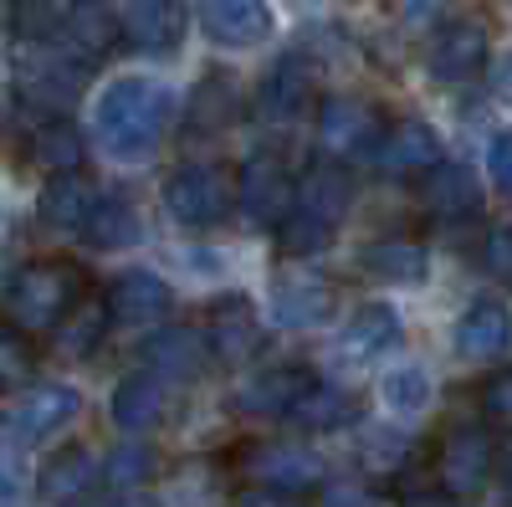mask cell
I'll use <instances>...</instances> for the list:
<instances>
[{"instance_id":"cell-1","label":"cell","mask_w":512,"mask_h":507,"mask_svg":"<svg viewBox=\"0 0 512 507\" xmlns=\"http://www.w3.org/2000/svg\"><path fill=\"white\" fill-rule=\"evenodd\" d=\"M169 123V93L154 77H118L113 88H103L98 108H93V129L98 144L113 159H144L159 149Z\"/></svg>"},{"instance_id":"cell-2","label":"cell","mask_w":512,"mask_h":507,"mask_svg":"<svg viewBox=\"0 0 512 507\" xmlns=\"http://www.w3.org/2000/svg\"><path fill=\"white\" fill-rule=\"evenodd\" d=\"M82 298V272L72 262H26L6 287V318L21 333H47Z\"/></svg>"},{"instance_id":"cell-3","label":"cell","mask_w":512,"mask_h":507,"mask_svg":"<svg viewBox=\"0 0 512 507\" xmlns=\"http://www.w3.org/2000/svg\"><path fill=\"white\" fill-rule=\"evenodd\" d=\"M236 205V180L216 164H190L180 175L164 180V210L175 226H190V231H205L231 216Z\"/></svg>"},{"instance_id":"cell-4","label":"cell","mask_w":512,"mask_h":507,"mask_svg":"<svg viewBox=\"0 0 512 507\" xmlns=\"http://www.w3.org/2000/svg\"><path fill=\"white\" fill-rule=\"evenodd\" d=\"M492 436L482 426H456L446 441H441V456H436V477H441V492L446 497H477L492 477Z\"/></svg>"},{"instance_id":"cell-5","label":"cell","mask_w":512,"mask_h":507,"mask_svg":"<svg viewBox=\"0 0 512 507\" xmlns=\"http://www.w3.org/2000/svg\"><path fill=\"white\" fill-rule=\"evenodd\" d=\"M379 129H384V118L364 98H328L318 108V144L328 154H344V159L364 154V149L379 144Z\"/></svg>"},{"instance_id":"cell-6","label":"cell","mask_w":512,"mask_h":507,"mask_svg":"<svg viewBox=\"0 0 512 507\" xmlns=\"http://www.w3.org/2000/svg\"><path fill=\"white\" fill-rule=\"evenodd\" d=\"M236 200H241L251 226H277L287 210H292V200H297V180L287 175L272 154H262V159L246 164V175L236 185Z\"/></svg>"},{"instance_id":"cell-7","label":"cell","mask_w":512,"mask_h":507,"mask_svg":"<svg viewBox=\"0 0 512 507\" xmlns=\"http://www.w3.org/2000/svg\"><path fill=\"white\" fill-rule=\"evenodd\" d=\"M118 31L134 52L169 57V52H180V41H185V11L175 0H134V6L118 16Z\"/></svg>"},{"instance_id":"cell-8","label":"cell","mask_w":512,"mask_h":507,"mask_svg":"<svg viewBox=\"0 0 512 507\" xmlns=\"http://www.w3.org/2000/svg\"><path fill=\"white\" fill-rule=\"evenodd\" d=\"M425 67L441 82H466L487 67V31L477 21H446L431 47H425Z\"/></svg>"},{"instance_id":"cell-9","label":"cell","mask_w":512,"mask_h":507,"mask_svg":"<svg viewBox=\"0 0 512 507\" xmlns=\"http://www.w3.org/2000/svg\"><path fill=\"white\" fill-rule=\"evenodd\" d=\"M251 477L277 492H308L323 482V456L297 441H267L251 451Z\"/></svg>"},{"instance_id":"cell-10","label":"cell","mask_w":512,"mask_h":507,"mask_svg":"<svg viewBox=\"0 0 512 507\" xmlns=\"http://www.w3.org/2000/svg\"><path fill=\"white\" fill-rule=\"evenodd\" d=\"M200 26L216 47H256L272 36L267 0H200Z\"/></svg>"},{"instance_id":"cell-11","label":"cell","mask_w":512,"mask_h":507,"mask_svg":"<svg viewBox=\"0 0 512 507\" xmlns=\"http://www.w3.org/2000/svg\"><path fill=\"white\" fill-rule=\"evenodd\" d=\"M103 308H108V318L123 323V328H144V323H159V318L169 313V287H164V277H154V272H144V267L118 272V277L108 282Z\"/></svg>"},{"instance_id":"cell-12","label":"cell","mask_w":512,"mask_h":507,"mask_svg":"<svg viewBox=\"0 0 512 507\" xmlns=\"http://www.w3.org/2000/svg\"><path fill=\"white\" fill-rule=\"evenodd\" d=\"M420 200L425 210H431L436 221H466V216H477L482 210V185L477 175L466 164H431L425 169V180H420Z\"/></svg>"},{"instance_id":"cell-13","label":"cell","mask_w":512,"mask_h":507,"mask_svg":"<svg viewBox=\"0 0 512 507\" xmlns=\"http://www.w3.org/2000/svg\"><path fill=\"white\" fill-rule=\"evenodd\" d=\"M77 390L72 385H41V390H31L16 410H11V441H21V446H31V441H47L52 431H62L67 420L77 415Z\"/></svg>"},{"instance_id":"cell-14","label":"cell","mask_w":512,"mask_h":507,"mask_svg":"<svg viewBox=\"0 0 512 507\" xmlns=\"http://www.w3.org/2000/svg\"><path fill=\"white\" fill-rule=\"evenodd\" d=\"M395 344H400V313H395L390 303H364V308L344 323L333 354L344 359V364H369V359H379L384 349H395Z\"/></svg>"},{"instance_id":"cell-15","label":"cell","mask_w":512,"mask_h":507,"mask_svg":"<svg viewBox=\"0 0 512 507\" xmlns=\"http://www.w3.org/2000/svg\"><path fill=\"white\" fill-rule=\"evenodd\" d=\"M62 31H67V47H72V62L77 67H98L123 41L118 16L103 6V0H77V6L67 11V21H62Z\"/></svg>"},{"instance_id":"cell-16","label":"cell","mask_w":512,"mask_h":507,"mask_svg":"<svg viewBox=\"0 0 512 507\" xmlns=\"http://www.w3.org/2000/svg\"><path fill=\"white\" fill-rule=\"evenodd\" d=\"M333 313V292L313 272H287L272 282V318L282 328H313Z\"/></svg>"},{"instance_id":"cell-17","label":"cell","mask_w":512,"mask_h":507,"mask_svg":"<svg viewBox=\"0 0 512 507\" xmlns=\"http://www.w3.org/2000/svg\"><path fill=\"white\" fill-rule=\"evenodd\" d=\"M205 359H210V344L195 328H164L144 344V364L154 369V379H195Z\"/></svg>"},{"instance_id":"cell-18","label":"cell","mask_w":512,"mask_h":507,"mask_svg":"<svg viewBox=\"0 0 512 507\" xmlns=\"http://www.w3.org/2000/svg\"><path fill=\"white\" fill-rule=\"evenodd\" d=\"M374 149H379V164L390 169V175H415V169H431L441 159L436 129L420 123V118H405V123H395V129H384V139Z\"/></svg>"},{"instance_id":"cell-19","label":"cell","mask_w":512,"mask_h":507,"mask_svg":"<svg viewBox=\"0 0 512 507\" xmlns=\"http://www.w3.org/2000/svg\"><path fill=\"white\" fill-rule=\"evenodd\" d=\"M512 344V313L502 303H472L456 323V354L461 359H497Z\"/></svg>"},{"instance_id":"cell-20","label":"cell","mask_w":512,"mask_h":507,"mask_svg":"<svg viewBox=\"0 0 512 507\" xmlns=\"http://www.w3.org/2000/svg\"><path fill=\"white\" fill-rule=\"evenodd\" d=\"M308 369H297V364H277V369H262V374H251L246 385L236 390V410L241 415H287V405L297 400V390L308 385Z\"/></svg>"},{"instance_id":"cell-21","label":"cell","mask_w":512,"mask_h":507,"mask_svg":"<svg viewBox=\"0 0 512 507\" xmlns=\"http://www.w3.org/2000/svg\"><path fill=\"white\" fill-rule=\"evenodd\" d=\"M93 200H98L93 185L82 180L77 169H67V175L47 180V190H41V200H36V216H41V226H52V231H82Z\"/></svg>"},{"instance_id":"cell-22","label":"cell","mask_w":512,"mask_h":507,"mask_svg":"<svg viewBox=\"0 0 512 507\" xmlns=\"http://www.w3.org/2000/svg\"><path fill=\"white\" fill-rule=\"evenodd\" d=\"M354 200V180L344 175L338 164H318L303 175V185H297V210H308V216H318L323 226H338L344 221V210Z\"/></svg>"},{"instance_id":"cell-23","label":"cell","mask_w":512,"mask_h":507,"mask_svg":"<svg viewBox=\"0 0 512 507\" xmlns=\"http://www.w3.org/2000/svg\"><path fill=\"white\" fill-rule=\"evenodd\" d=\"M205 344H210V354L226 359V364H241L246 354H256V313H251V303H246V298L216 303Z\"/></svg>"},{"instance_id":"cell-24","label":"cell","mask_w":512,"mask_h":507,"mask_svg":"<svg viewBox=\"0 0 512 507\" xmlns=\"http://www.w3.org/2000/svg\"><path fill=\"white\" fill-rule=\"evenodd\" d=\"M236 108H241V88L231 72H210L200 88L190 93V108H185V123L195 134H221L236 123Z\"/></svg>"},{"instance_id":"cell-25","label":"cell","mask_w":512,"mask_h":507,"mask_svg":"<svg viewBox=\"0 0 512 507\" xmlns=\"http://www.w3.org/2000/svg\"><path fill=\"white\" fill-rule=\"evenodd\" d=\"M93 477H98L93 451L88 446H62V451L47 456V467H41L36 487H41V497H47V502H77L82 492L93 487Z\"/></svg>"},{"instance_id":"cell-26","label":"cell","mask_w":512,"mask_h":507,"mask_svg":"<svg viewBox=\"0 0 512 507\" xmlns=\"http://www.w3.org/2000/svg\"><path fill=\"white\" fill-rule=\"evenodd\" d=\"M349 415H354V400L338 385H323V379H308V385L297 390V400L287 405V420L297 431H338Z\"/></svg>"},{"instance_id":"cell-27","label":"cell","mask_w":512,"mask_h":507,"mask_svg":"<svg viewBox=\"0 0 512 507\" xmlns=\"http://www.w3.org/2000/svg\"><path fill=\"white\" fill-rule=\"evenodd\" d=\"M139 210L128 205L123 195H98L93 210H88V221H82V236H88L98 251H123V246H134L139 241Z\"/></svg>"},{"instance_id":"cell-28","label":"cell","mask_w":512,"mask_h":507,"mask_svg":"<svg viewBox=\"0 0 512 507\" xmlns=\"http://www.w3.org/2000/svg\"><path fill=\"white\" fill-rule=\"evenodd\" d=\"M159 415H164V379H154V374L118 379V390H113V420H118V431H149Z\"/></svg>"},{"instance_id":"cell-29","label":"cell","mask_w":512,"mask_h":507,"mask_svg":"<svg viewBox=\"0 0 512 507\" xmlns=\"http://www.w3.org/2000/svg\"><path fill=\"white\" fill-rule=\"evenodd\" d=\"M364 272H374L379 282H420L425 277V246L410 236H384V241L364 246Z\"/></svg>"},{"instance_id":"cell-30","label":"cell","mask_w":512,"mask_h":507,"mask_svg":"<svg viewBox=\"0 0 512 507\" xmlns=\"http://www.w3.org/2000/svg\"><path fill=\"white\" fill-rule=\"evenodd\" d=\"M308 98H313V62H308V57H282V62L267 72V82H262V103H267L277 118H292Z\"/></svg>"},{"instance_id":"cell-31","label":"cell","mask_w":512,"mask_h":507,"mask_svg":"<svg viewBox=\"0 0 512 507\" xmlns=\"http://www.w3.org/2000/svg\"><path fill=\"white\" fill-rule=\"evenodd\" d=\"M26 159H31V169H47V175H67V169L82 164V134L67 129V123H52V118H47V123H41V129L31 134Z\"/></svg>"},{"instance_id":"cell-32","label":"cell","mask_w":512,"mask_h":507,"mask_svg":"<svg viewBox=\"0 0 512 507\" xmlns=\"http://www.w3.org/2000/svg\"><path fill=\"white\" fill-rule=\"evenodd\" d=\"M77 82H82V67L67 62V57H52L36 72H26V98L41 103V108H67L77 98Z\"/></svg>"},{"instance_id":"cell-33","label":"cell","mask_w":512,"mask_h":507,"mask_svg":"<svg viewBox=\"0 0 512 507\" xmlns=\"http://www.w3.org/2000/svg\"><path fill=\"white\" fill-rule=\"evenodd\" d=\"M108 323H113V318H108L103 303H82V298H77V303L67 308V318L57 323V349H62V354H93Z\"/></svg>"},{"instance_id":"cell-34","label":"cell","mask_w":512,"mask_h":507,"mask_svg":"<svg viewBox=\"0 0 512 507\" xmlns=\"http://www.w3.org/2000/svg\"><path fill=\"white\" fill-rule=\"evenodd\" d=\"M384 405H390L395 415H420L425 405H431V374H425L420 364H400L384 374V385H379Z\"/></svg>"},{"instance_id":"cell-35","label":"cell","mask_w":512,"mask_h":507,"mask_svg":"<svg viewBox=\"0 0 512 507\" xmlns=\"http://www.w3.org/2000/svg\"><path fill=\"white\" fill-rule=\"evenodd\" d=\"M72 6L77 0H11V31L26 36V41H41V36L62 31Z\"/></svg>"},{"instance_id":"cell-36","label":"cell","mask_w":512,"mask_h":507,"mask_svg":"<svg viewBox=\"0 0 512 507\" xmlns=\"http://www.w3.org/2000/svg\"><path fill=\"white\" fill-rule=\"evenodd\" d=\"M277 236H282V251H292V257H318V251L328 246L333 226H323L318 216H308V210H287V216L277 221Z\"/></svg>"},{"instance_id":"cell-37","label":"cell","mask_w":512,"mask_h":507,"mask_svg":"<svg viewBox=\"0 0 512 507\" xmlns=\"http://www.w3.org/2000/svg\"><path fill=\"white\" fill-rule=\"evenodd\" d=\"M149 472H154V451H149L144 441H123V446L103 461L108 487H139V482H149Z\"/></svg>"},{"instance_id":"cell-38","label":"cell","mask_w":512,"mask_h":507,"mask_svg":"<svg viewBox=\"0 0 512 507\" xmlns=\"http://www.w3.org/2000/svg\"><path fill=\"white\" fill-rule=\"evenodd\" d=\"M36 374V354L21 328H0V390H16Z\"/></svg>"},{"instance_id":"cell-39","label":"cell","mask_w":512,"mask_h":507,"mask_svg":"<svg viewBox=\"0 0 512 507\" xmlns=\"http://www.w3.org/2000/svg\"><path fill=\"white\" fill-rule=\"evenodd\" d=\"M482 267L492 282L512 287V226H497L487 241H482Z\"/></svg>"},{"instance_id":"cell-40","label":"cell","mask_w":512,"mask_h":507,"mask_svg":"<svg viewBox=\"0 0 512 507\" xmlns=\"http://www.w3.org/2000/svg\"><path fill=\"white\" fill-rule=\"evenodd\" d=\"M482 405H487V415L512 420V369H497L487 379V385H482Z\"/></svg>"},{"instance_id":"cell-41","label":"cell","mask_w":512,"mask_h":507,"mask_svg":"<svg viewBox=\"0 0 512 507\" xmlns=\"http://www.w3.org/2000/svg\"><path fill=\"white\" fill-rule=\"evenodd\" d=\"M487 169H492L497 190H502V195H512V129L492 139V149H487Z\"/></svg>"},{"instance_id":"cell-42","label":"cell","mask_w":512,"mask_h":507,"mask_svg":"<svg viewBox=\"0 0 512 507\" xmlns=\"http://www.w3.org/2000/svg\"><path fill=\"white\" fill-rule=\"evenodd\" d=\"M323 507H379V502L364 487H354V482H338V487L323 492Z\"/></svg>"},{"instance_id":"cell-43","label":"cell","mask_w":512,"mask_h":507,"mask_svg":"<svg viewBox=\"0 0 512 507\" xmlns=\"http://www.w3.org/2000/svg\"><path fill=\"white\" fill-rule=\"evenodd\" d=\"M241 507H292V492H277V487H256L241 497Z\"/></svg>"},{"instance_id":"cell-44","label":"cell","mask_w":512,"mask_h":507,"mask_svg":"<svg viewBox=\"0 0 512 507\" xmlns=\"http://www.w3.org/2000/svg\"><path fill=\"white\" fill-rule=\"evenodd\" d=\"M492 472H502V487H507V497H512V436L497 446V456H492Z\"/></svg>"},{"instance_id":"cell-45","label":"cell","mask_w":512,"mask_h":507,"mask_svg":"<svg viewBox=\"0 0 512 507\" xmlns=\"http://www.w3.org/2000/svg\"><path fill=\"white\" fill-rule=\"evenodd\" d=\"M497 88L512 98V57H507V62H502V72H497Z\"/></svg>"},{"instance_id":"cell-46","label":"cell","mask_w":512,"mask_h":507,"mask_svg":"<svg viewBox=\"0 0 512 507\" xmlns=\"http://www.w3.org/2000/svg\"><path fill=\"white\" fill-rule=\"evenodd\" d=\"M292 6H323V0H292Z\"/></svg>"},{"instance_id":"cell-47","label":"cell","mask_w":512,"mask_h":507,"mask_svg":"<svg viewBox=\"0 0 512 507\" xmlns=\"http://www.w3.org/2000/svg\"><path fill=\"white\" fill-rule=\"evenodd\" d=\"M0 226H6V216H0Z\"/></svg>"}]
</instances>
